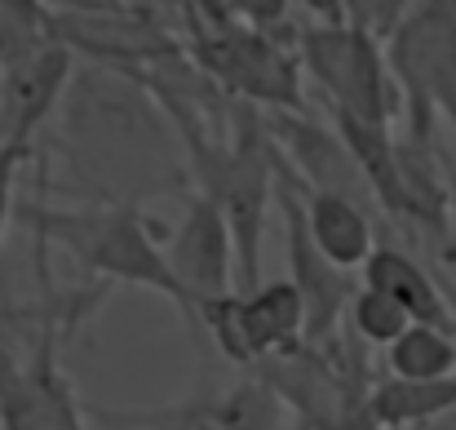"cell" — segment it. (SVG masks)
<instances>
[{"instance_id":"cell-9","label":"cell","mask_w":456,"mask_h":430,"mask_svg":"<svg viewBox=\"0 0 456 430\" xmlns=\"http://www.w3.org/2000/svg\"><path fill=\"white\" fill-rule=\"evenodd\" d=\"M71 80V49L62 40H49L31 58L4 67V138L0 143L31 146V134L53 112Z\"/></svg>"},{"instance_id":"cell-5","label":"cell","mask_w":456,"mask_h":430,"mask_svg":"<svg viewBox=\"0 0 456 430\" xmlns=\"http://www.w3.org/2000/svg\"><path fill=\"white\" fill-rule=\"evenodd\" d=\"M40 315V342L27 360H18L0 337V430H89L58 360V306L49 302Z\"/></svg>"},{"instance_id":"cell-17","label":"cell","mask_w":456,"mask_h":430,"mask_svg":"<svg viewBox=\"0 0 456 430\" xmlns=\"http://www.w3.org/2000/svg\"><path fill=\"white\" fill-rule=\"evenodd\" d=\"M31 146L18 143H0V244H4V227H9V213H13V182H18V164L27 160Z\"/></svg>"},{"instance_id":"cell-14","label":"cell","mask_w":456,"mask_h":430,"mask_svg":"<svg viewBox=\"0 0 456 430\" xmlns=\"http://www.w3.org/2000/svg\"><path fill=\"white\" fill-rule=\"evenodd\" d=\"M94 418L125 430H235L226 422L222 404H217V386H208V382L182 404H164V409H94Z\"/></svg>"},{"instance_id":"cell-8","label":"cell","mask_w":456,"mask_h":430,"mask_svg":"<svg viewBox=\"0 0 456 430\" xmlns=\"http://www.w3.org/2000/svg\"><path fill=\"white\" fill-rule=\"evenodd\" d=\"M271 138L284 151L289 169L297 173L305 191H323V195H346L359 204H377L368 191V178L359 169V160L350 155L346 138L319 120H310L305 112H275L271 120Z\"/></svg>"},{"instance_id":"cell-3","label":"cell","mask_w":456,"mask_h":430,"mask_svg":"<svg viewBox=\"0 0 456 430\" xmlns=\"http://www.w3.org/2000/svg\"><path fill=\"white\" fill-rule=\"evenodd\" d=\"M302 62L314 76V85L328 94L332 116L390 129V116L399 112V85L368 27L350 22L310 27L302 36Z\"/></svg>"},{"instance_id":"cell-13","label":"cell","mask_w":456,"mask_h":430,"mask_svg":"<svg viewBox=\"0 0 456 430\" xmlns=\"http://www.w3.org/2000/svg\"><path fill=\"white\" fill-rule=\"evenodd\" d=\"M386 377H408V382H444L456 377V337L452 328L435 324H412L399 342L386 351Z\"/></svg>"},{"instance_id":"cell-7","label":"cell","mask_w":456,"mask_h":430,"mask_svg":"<svg viewBox=\"0 0 456 430\" xmlns=\"http://www.w3.org/2000/svg\"><path fill=\"white\" fill-rule=\"evenodd\" d=\"M168 271L186 297V328L200 342V310L226 293H240V276H235V244H231V227L222 218V209L208 195H191L186 213L173 231V240L164 244Z\"/></svg>"},{"instance_id":"cell-20","label":"cell","mask_w":456,"mask_h":430,"mask_svg":"<svg viewBox=\"0 0 456 430\" xmlns=\"http://www.w3.org/2000/svg\"><path fill=\"white\" fill-rule=\"evenodd\" d=\"M71 9H120V0H62Z\"/></svg>"},{"instance_id":"cell-18","label":"cell","mask_w":456,"mask_h":430,"mask_svg":"<svg viewBox=\"0 0 456 430\" xmlns=\"http://www.w3.org/2000/svg\"><path fill=\"white\" fill-rule=\"evenodd\" d=\"M226 4V18H240L248 27H275L284 13H289V0H222Z\"/></svg>"},{"instance_id":"cell-15","label":"cell","mask_w":456,"mask_h":430,"mask_svg":"<svg viewBox=\"0 0 456 430\" xmlns=\"http://www.w3.org/2000/svg\"><path fill=\"white\" fill-rule=\"evenodd\" d=\"M341 328L354 333L363 346L386 351L390 342H399V337L412 328V315H408L395 297H386L381 288L359 285L354 297H350V306H346V324H341Z\"/></svg>"},{"instance_id":"cell-16","label":"cell","mask_w":456,"mask_h":430,"mask_svg":"<svg viewBox=\"0 0 456 430\" xmlns=\"http://www.w3.org/2000/svg\"><path fill=\"white\" fill-rule=\"evenodd\" d=\"M372 386H377V373H372V360H368V351H363L359 364H354L350 395H346V409H341L337 430H386L381 418H377V409H372Z\"/></svg>"},{"instance_id":"cell-12","label":"cell","mask_w":456,"mask_h":430,"mask_svg":"<svg viewBox=\"0 0 456 430\" xmlns=\"http://www.w3.org/2000/svg\"><path fill=\"white\" fill-rule=\"evenodd\" d=\"M372 409L386 430H426L456 413V377H444V382L377 377Z\"/></svg>"},{"instance_id":"cell-19","label":"cell","mask_w":456,"mask_h":430,"mask_svg":"<svg viewBox=\"0 0 456 430\" xmlns=\"http://www.w3.org/2000/svg\"><path fill=\"white\" fill-rule=\"evenodd\" d=\"M195 22H226V4L222 0H186Z\"/></svg>"},{"instance_id":"cell-6","label":"cell","mask_w":456,"mask_h":430,"mask_svg":"<svg viewBox=\"0 0 456 430\" xmlns=\"http://www.w3.org/2000/svg\"><path fill=\"white\" fill-rule=\"evenodd\" d=\"M275 204L284 213V249H289V280L302 293L305 302V342L319 346V351H332L337 337H341V324H346V306L354 297V280L350 271L332 267L319 244L310 240L305 231V213H302V182L297 173L289 169L284 151H280V164H275Z\"/></svg>"},{"instance_id":"cell-11","label":"cell","mask_w":456,"mask_h":430,"mask_svg":"<svg viewBox=\"0 0 456 430\" xmlns=\"http://www.w3.org/2000/svg\"><path fill=\"white\" fill-rule=\"evenodd\" d=\"M363 285L381 288L386 297H395L412 324H435V328H452V306L444 297L439 280L399 244H377L372 258L363 262Z\"/></svg>"},{"instance_id":"cell-10","label":"cell","mask_w":456,"mask_h":430,"mask_svg":"<svg viewBox=\"0 0 456 430\" xmlns=\"http://www.w3.org/2000/svg\"><path fill=\"white\" fill-rule=\"evenodd\" d=\"M302 213L305 231L319 244V253L341 267V271H363V262L372 258L377 227H372V209L346 195H323V191H305L302 186Z\"/></svg>"},{"instance_id":"cell-4","label":"cell","mask_w":456,"mask_h":430,"mask_svg":"<svg viewBox=\"0 0 456 430\" xmlns=\"http://www.w3.org/2000/svg\"><path fill=\"white\" fill-rule=\"evenodd\" d=\"M191 54L200 71L222 85L235 103L248 107H271V112H305L297 62L262 31L248 22H195Z\"/></svg>"},{"instance_id":"cell-1","label":"cell","mask_w":456,"mask_h":430,"mask_svg":"<svg viewBox=\"0 0 456 430\" xmlns=\"http://www.w3.org/2000/svg\"><path fill=\"white\" fill-rule=\"evenodd\" d=\"M18 218L36 236L40 253L58 249L85 276H94L102 285H129L159 293L186 315V297L168 271L164 244L155 240L142 209H134V204H76V209L27 204Z\"/></svg>"},{"instance_id":"cell-2","label":"cell","mask_w":456,"mask_h":430,"mask_svg":"<svg viewBox=\"0 0 456 430\" xmlns=\"http://www.w3.org/2000/svg\"><path fill=\"white\" fill-rule=\"evenodd\" d=\"M386 62L412 107L408 138L430 143L435 112L456 125V0H412L390 22Z\"/></svg>"}]
</instances>
